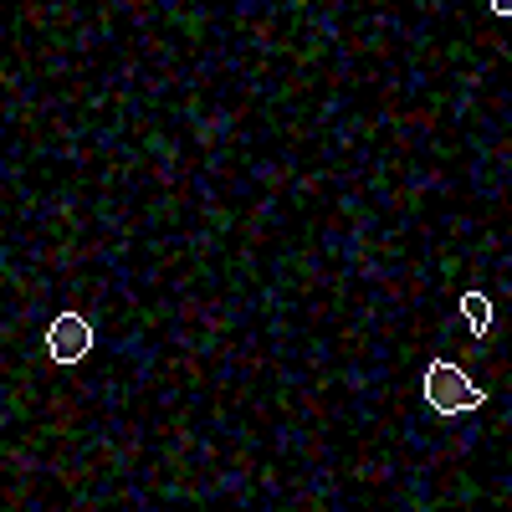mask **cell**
<instances>
[{"mask_svg":"<svg viewBox=\"0 0 512 512\" xmlns=\"http://www.w3.org/2000/svg\"><path fill=\"white\" fill-rule=\"evenodd\" d=\"M425 405L436 415H466V410H482L487 395L451 359H431V369H425Z\"/></svg>","mask_w":512,"mask_h":512,"instance_id":"1","label":"cell"},{"mask_svg":"<svg viewBox=\"0 0 512 512\" xmlns=\"http://www.w3.org/2000/svg\"><path fill=\"white\" fill-rule=\"evenodd\" d=\"M461 318L472 323V333H487L492 328V297L487 292H466L461 297Z\"/></svg>","mask_w":512,"mask_h":512,"instance_id":"3","label":"cell"},{"mask_svg":"<svg viewBox=\"0 0 512 512\" xmlns=\"http://www.w3.org/2000/svg\"><path fill=\"white\" fill-rule=\"evenodd\" d=\"M492 11L497 16H512V0H492Z\"/></svg>","mask_w":512,"mask_h":512,"instance_id":"4","label":"cell"},{"mask_svg":"<svg viewBox=\"0 0 512 512\" xmlns=\"http://www.w3.org/2000/svg\"><path fill=\"white\" fill-rule=\"evenodd\" d=\"M88 349H93V328H88V318L82 313H62L52 328H47V354L67 369V364H82L88 359Z\"/></svg>","mask_w":512,"mask_h":512,"instance_id":"2","label":"cell"}]
</instances>
